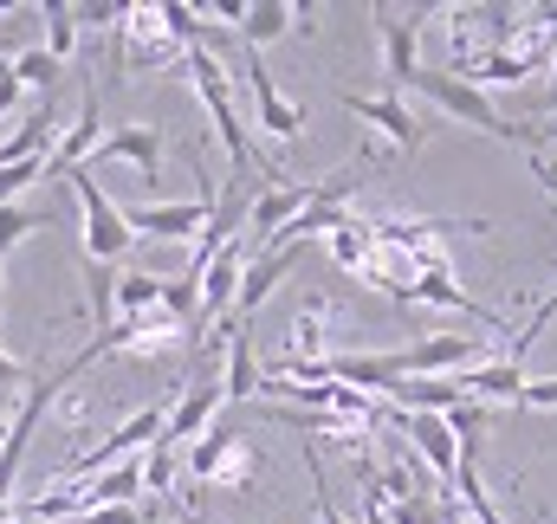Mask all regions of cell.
Returning <instances> with one entry per match:
<instances>
[{"label": "cell", "instance_id": "7402d4cb", "mask_svg": "<svg viewBox=\"0 0 557 524\" xmlns=\"http://www.w3.org/2000/svg\"><path fill=\"white\" fill-rule=\"evenodd\" d=\"M285 33H298V7H292V0H253L247 20H240V46H247V52H267Z\"/></svg>", "mask_w": 557, "mask_h": 524}, {"label": "cell", "instance_id": "5bb4252c", "mask_svg": "<svg viewBox=\"0 0 557 524\" xmlns=\"http://www.w3.org/2000/svg\"><path fill=\"white\" fill-rule=\"evenodd\" d=\"M331 324H337V298L331 291H305L298 311H292V337H285V357L292 370H324L331 363Z\"/></svg>", "mask_w": 557, "mask_h": 524}, {"label": "cell", "instance_id": "3957f363", "mask_svg": "<svg viewBox=\"0 0 557 524\" xmlns=\"http://www.w3.org/2000/svg\"><path fill=\"white\" fill-rule=\"evenodd\" d=\"M267 473L260 447L240 427H208L195 447H182V479L188 486H227V492H253Z\"/></svg>", "mask_w": 557, "mask_h": 524}, {"label": "cell", "instance_id": "d6986e66", "mask_svg": "<svg viewBox=\"0 0 557 524\" xmlns=\"http://www.w3.org/2000/svg\"><path fill=\"white\" fill-rule=\"evenodd\" d=\"M208 344H221V395L227 401H260V357H253V330H214Z\"/></svg>", "mask_w": 557, "mask_h": 524}, {"label": "cell", "instance_id": "74e56055", "mask_svg": "<svg viewBox=\"0 0 557 524\" xmlns=\"http://www.w3.org/2000/svg\"><path fill=\"white\" fill-rule=\"evenodd\" d=\"M552 104H557V52H552Z\"/></svg>", "mask_w": 557, "mask_h": 524}, {"label": "cell", "instance_id": "44dd1931", "mask_svg": "<svg viewBox=\"0 0 557 524\" xmlns=\"http://www.w3.org/2000/svg\"><path fill=\"white\" fill-rule=\"evenodd\" d=\"M324 253L337 272H350V278H363L370 260H376V234H370V214H344L331 234H324Z\"/></svg>", "mask_w": 557, "mask_h": 524}, {"label": "cell", "instance_id": "484cf974", "mask_svg": "<svg viewBox=\"0 0 557 524\" xmlns=\"http://www.w3.org/2000/svg\"><path fill=\"white\" fill-rule=\"evenodd\" d=\"M13 78H20V91H59L65 65H59L46 46H20V52H13Z\"/></svg>", "mask_w": 557, "mask_h": 524}, {"label": "cell", "instance_id": "8d00e7d4", "mask_svg": "<svg viewBox=\"0 0 557 524\" xmlns=\"http://www.w3.org/2000/svg\"><path fill=\"white\" fill-rule=\"evenodd\" d=\"M7 427H13V414H7V401H0V447H7Z\"/></svg>", "mask_w": 557, "mask_h": 524}, {"label": "cell", "instance_id": "f546056e", "mask_svg": "<svg viewBox=\"0 0 557 524\" xmlns=\"http://www.w3.org/2000/svg\"><path fill=\"white\" fill-rule=\"evenodd\" d=\"M124 7H131V0H78V26H111V33H117Z\"/></svg>", "mask_w": 557, "mask_h": 524}, {"label": "cell", "instance_id": "9a60e30c", "mask_svg": "<svg viewBox=\"0 0 557 524\" xmlns=\"http://www.w3.org/2000/svg\"><path fill=\"white\" fill-rule=\"evenodd\" d=\"M214 214V201L208 195H188V201H143V208H124V221H131V234L137 240H201V221Z\"/></svg>", "mask_w": 557, "mask_h": 524}, {"label": "cell", "instance_id": "8fae6325", "mask_svg": "<svg viewBox=\"0 0 557 524\" xmlns=\"http://www.w3.org/2000/svg\"><path fill=\"white\" fill-rule=\"evenodd\" d=\"M403 376H467L480 363H493V344L486 337H467V330H434V337H416L409 350H396Z\"/></svg>", "mask_w": 557, "mask_h": 524}, {"label": "cell", "instance_id": "2e32d148", "mask_svg": "<svg viewBox=\"0 0 557 524\" xmlns=\"http://www.w3.org/2000/svg\"><path fill=\"white\" fill-rule=\"evenodd\" d=\"M396 427L409 434V453L428 466V479L447 492V486H454V473H460V440H454L447 414H396Z\"/></svg>", "mask_w": 557, "mask_h": 524}, {"label": "cell", "instance_id": "f1b7e54d", "mask_svg": "<svg viewBox=\"0 0 557 524\" xmlns=\"http://www.w3.org/2000/svg\"><path fill=\"white\" fill-rule=\"evenodd\" d=\"M305 473H311V506H318V524H350L337 506H331V492H324V466H318V453L305 447Z\"/></svg>", "mask_w": 557, "mask_h": 524}, {"label": "cell", "instance_id": "5b68a950", "mask_svg": "<svg viewBox=\"0 0 557 524\" xmlns=\"http://www.w3.org/2000/svg\"><path fill=\"white\" fill-rule=\"evenodd\" d=\"M162 421H169V401H149V408H137V414H124L104 440L78 447V453L59 466V479H98V473H111V466H131L137 453H149V447L162 440Z\"/></svg>", "mask_w": 557, "mask_h": 524}, {"label": "cell", "instance_id": "d4e9b609", "mask_svg": "<svg viewBox=\"0 0 557 524\" xmlns=\"http://www.w3.org/2000/svg\"><path fill=\"white\" fill-rule=\"evenodd\" d=\"M39 20H46V39H39V46H46L59 65H72V52H78V7H72V0H46Z\"/></svg>", "mask_w": 557, "mask_h": 524}, {"label": "cell", "instance_id": "8992f818", "mask_svg": "<svg viewBox=\"0 0 557 524\" xmlns=\"http://www.w3.org/2000/svg\"><path fill=\"white\" fill-rule=\"evenodd\" d=\"M188 344H195V324L156 304V311H143V317H124V324L98 330V337L85 344V357H91V363H104V357H175V350H188Z\"/></svg>", "mask_w": 557, "mask_h": 524}, {"label": "cell", "instance_id": "d590c367", "mask_svg": "<svg viewBox=\"0 0 557 524\" xmlns=\"http://www.w3.org/2000/svg\"><path fill=\"white\" fill-rule=\"evenodd\" d=\"M441 524H467V512H460L454 499H441Z\"/></svg>", "mask_w": 557, "mask_h": 524}, {"label": "cell", "instance_id": "603a6c76", "mask_svg": "<svg viewBox=\"0 0 557 524\" xmlns=\"http://www.w3.org/2000/svg\"><path fill=\"white\" fill-rule=\"evenodd\" d=\"M162 285H169L162 272H117V304H111V324L156 311V304H162Z\"/></svg>", "mask_w": 557, "mask_h": 524}, {"label": "cell", "instance_id": "6da1fadb", "mask_svg": "<svg viewBox=\"0 0 557 524\" xmlns=\"http://www.w3.org/2000/svg\"><path fill=\"white\" fill-rule=\"evenodd\" d=\"M182 72H188V85H195L208 124H214L221 149H227L234 182H247V169H253V130H247V117H240V98H234V72H227V59H221V52H188Z\"/></svg>", "mask_w": 557, "mask_h": 524}, {"label": "cell", "instance_id": "d6a6232c", "mask_svg": "<svg viewBox=\"0 0 557 524\" xmlns=\"http://www.w3.org/2000/svg\"><path fill=\"white\" fill-rule=\"evenodd\" d=\"M26 91H20V78H13V59H0V124L13 117V104H20Z\"/></svg>", "mask_w": 557, "mask_h": 524}, {"label": "cell", "instance_id": "836d02e7", "mask_svg": "<svg viewBox=\"0 0 557 524\" xmlns=\"http://www.w3.org/2000/svg\"><path fill=\"white\" fill-rule=\"evenodd\" d=\"M20 383H33V376H26V363L0 350V401H13V389H20Z\"/></svg>", "mask_w": 557, "mask_h": 524}, {"label": "cell", "instance_id": "52a82bcc", "mask_svg": "<svg viewBox=\"0 0 557 524\" xmlns=\"http://www.w3.org/2000/svg\"><path fill=\"white\" fill-rule=\"evenodd\" d=\"M337 104L370 130V142H383L389 155H416L421 142H428V130H434L403 91H337Z\"/></svg>", "mask_w": 557, "mask_h": 524}, {"label": "cell", "instance_id": "9c48e42d", "mask_svg": "<svg viewBox=\"0 0 557 524\" xmlns=\"http://www.w3.org/2000/svg\"><path fill=\"white\" fill-rule=\"evenodd\" d=\"M240 78H247V104H253L260 136L278 142V149H285V142H298V136H305V104L278 91L273 72H267V59H260V52H247V46H240Z\"/></svg>", "mask_w": 557, "mask_h": 524}, {"label": "cell", "instance_id": "4fadbf2b", "mask_svg": "<svg viewBox=\"0 0 557 524\" xmlns=\"http://www.w3.org/2000/svg\"><path fill=\"white\" fill-rule=\"evenodd\" d=\"M298 260H305V247H298V240H278V247H267V253H247L234 317H227L221 330H247V324H253V311H260V304L278 291V278H292V272H298Z\"/></svg>", "mask_w": 557, "mask_h": 524}, {"label": "cell", "instance_id": "e0dca14e", "mask_svg": "<svg viewBox=\"0 0 557 524\" xmlns=\"http://www.w3.org/2000/svg\"><path fill=\"white\" fill-rule=\"evenodd\" d=\"M98 142H104V98L98 91H85V104H78V117L59 130L52 142V155H46V175H78L91 155H98Z\"/></svg>", "mask_w": 557, "mask_h": 524}, {"label": "cell", "instance_id": "83f0119b", "mask_svg": "<svg viewBox=\"0 0 557 524\" xmlns=\"http://www.w3.org/2000/svg\"><path fill=\"white\" fill-rule=\"evenodd\" d=\"M111 304H117V265H91L85 260V311L98 330H111Z\"/></svg>", "mask_w": 557, "mask_h": 524}, {"label": "cell", "instance_id": "ba28073f", "mask_svg": "<svg viewBox=\"0 0 557 524\" xmlns=\"http://www.w3.org/2000/svg\"><path fill=\"white\" fill-rule=\"evenodd\" d=\"M72 195H78V214H85V260L91 265H117L131 247H137V234H131V221H124V208L78 169L72 175Z\"/></svg>", "mask_w": 557, "mask_h": 524}, {"label": "cell", "instance_id": "4316f807", "mask_svg": "<svg viewBox=\"0 0 557 524\" xmlns=\"http://www.w3.org/2000/svg\"><path fill=\"white\" fill-rule=\"evenodd\" d=\"M39 227H46V214H39L33 201H7V208H0V265H7V253H20Z\"/></svg>", "mask_w": 557, "mask_h": 524}, {"label": "cell", "instance_id": "cb8c5ba5", "mask_svg": "<svg viewBox=\"0 0 557 524\" xmlns=\"http://www.w3.org/2000/svg\"><path fill=\"white\" fill-rule=\"evenodd\" d=\"M137 466H143V499H175L182 492V447H162L156 440Z\"/></svg>", "mask_w": 557, "mask_h": 524}, {"label": "cell", "instance_id": "ffe728a7", "mask_svg": "<svg viewBox=\"0 0 557 524\" xmlns=\"http://www.w3.org/2000/svg\"><path fill=\"white\" fill-rule=\"evenodd\" d=\"M91 162H131L137 175L156 182V169H162V136H156V124H117V130L98 142Z\"/></svg>", "mask_w": 557, "mask_h": 524}, {"label": "cell", "instance_id": "7c38bea8", "mask_svg": "<svg viewBox=\"0 0 557 524\" xmlns=\"http://www.w3.org/2000/svg\"><path fill=\"white\" fill-rule=\"evenodd\" d=\"M370 20H376V39H383L389 91H409L421 72V20H428V7H370Z\"/></svg>", "mask_w": 557, "mask_h": 524}, {"label": "cell", "instance_id": "ac0fdd59", "mask_svg": "<svg viewBox=\"0 0 557 524\" xmlns=\"http://www.w3.org/2000/svg\"><path fill=\"white\" fill-rule=\"evenodd\" d=\"M467 401H480V408H519V395H525V363H512V357H493V363H480V370H467V376H454Z\"/></svg>", "mask_w": 557, "mask_h": 524}, {"label": "cell", "instance_id": "f35d334b", "mask_svg": "<svg viewBox=\"0 0 557 524\" xmlns=\"http://www.w3.org/2000/svg\"><path fill=\"white\" fill-rule=\"evenodd\" d=\"M7 524H39V519H20V512H7Z\"/></svg>", "mask_w": 557, "mask_h": 524}, {"label": "cell", "instance_id": "277c9868", "mask_svg": "<svg viewBox=\"0 0 557 524\" xmlns=\"http://www.w3.org/2000/svg\"><path fill=\"white\" fill-rule=\"evenodd\" d=\"M188 59V39L169 26V7L162 0H131L124 20H117V78L124 72H169Z\"/></svg>", "mask_w": 557, "mask_h": 524}, {"label": "cell", "instance_id": "e575fe53", "mask_svg": "<svg viewBox=\"0 0 557 524\" xmlns=\"http://www.w3.org/2000/svg\"><path fill=\"white\" fill-rule=\"evenodd\" d=\"M370 479H376V473H370ZM370 479H363V519L357 524H389V506H383V492H376Z\"/></svg>", "mask_w": 557, "mask_h": 524}, {"label": "cell", "instance_id": "7a4b0ae2", "mask_svg": "<svg viewBox=\"0 0 557 524\" xmlns=\"http://www.w3.org/2000/svg\"><path fill=\"white\" fill-rule=\"evenodd\" d=\"M409 91H421V98L434 104L441 124H467V130H480V136H499V142H525V149H532V124H512L480 85H467V78H454V72H428V65H421Z\"/></svg>", "mask_w": 557, "mask_h": 524}, {"label": "cell", "instance_id": "30bf717a", "mask_svg": "<svg viewBox=\"0 0 557 524\" xmlns=\"http://www.w3.org/2000/svg\"><path fill=\"white\" fill-rule=\"evenodd\" d=\"M227 408V395H221V370L214 363H201L182 389H175V401H169V421H162V447H195L208 427H214V414Z\"/></svg>", "mask_w": 557, "mask_h": 524}, {"label": "cell", "instance_id": "4dcf8cb0", "mask_svg": "<svg viewBox=\"0 0 557 524\" xmlns=\"http://www.w3.org/2000/svg\"><path fill=\"white\" fill-rule=\"evenodd\" d=\"M78 524H149V506H98V512H85Z\"/></svg>", "mask_w": 557, "mask_h": 524}, {"label": "cell", "instance_id": "1f68e13d", "mask_svg": "<svg viewBox=\"0 0 557 524\" xmlns=\"http://www.w3.org/2000/svg\"><path fill=\"white\" fill-rule=\"evenodd\" d=\"M519 408H557V376H532L525 395H519Z\"/></svg>", "mask_w": 557, "mask_h": 524}]
</instances>
